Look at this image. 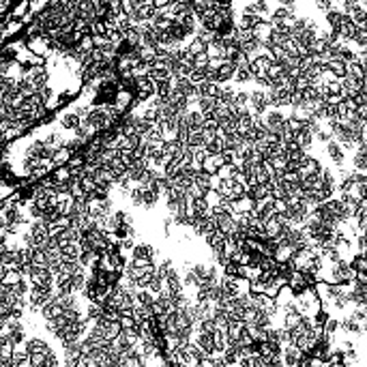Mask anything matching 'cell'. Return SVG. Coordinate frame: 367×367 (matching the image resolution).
<instances>
[{
  "label": "cell",
  "instance_id": "1",
  "mask_svg": "<svg viewBox=\"0 0 367 367\" xmlns=\"http://www.w3.org/2000/svg\"><path fill=\"white\" fill-rule=\"evenodd\" d=\"M352 277H354V268L350 266V262H346L344 258H339L337 262L328 264V282L346 284V282H352Z\"/></svg>",
  "mask_w": 367,
  "mask_h": 367
},
{
  "label": "cell",
  "instance_id": "2",
  "mask_svg": "<svg viewBox=\"0 0 367 367\" xmlns=\"http://www.w3.org/2000/svg\"><path fill=\"white\" fill-rule=\"evenodd\" d=\"M28 82L35 86V90L43 88V86H47V82H50V73H47V69L43 67V64H37V67H32L28 73L24 75Z\"/></svg>",
  "mask_w": 367,
  "mask_h": 367
},
{
  "label": "cell",
  "instance_id": "3",
  "mask_svg": "<svg viewBox=\"0 0 367 367\" xmlns=\"http://www.w3.org/2000/svg\"><path fill=\"white\" fill-rule=\"evenodd\" d=\"M133 258L155 264L157 262V251H155V247L148 245V243H138V245H133Z\"/></svg>",
  "mask_w": 367,
  "mask_h": 367
},
{
  "label": "cell",
  "instance_id": "4",
  "mask_svg": "<svg viewBox=\"0 0 367 367\" xmlns=\"http://www.w3.org/2000/svg\"><path fill=\"white\" fill-rule=\"evenodd\" d=\"M326 155L331 157V161L335 165H344V161H346V150L339 142H333V140H328L326 142Z\"/></svg>",
  "mask_w": 367,
  "mask_h": 367
},
{
  "label": "cell",
  "instance_id": "5",
  "mask_svg": "<svg viewBox=\"0 0 367 367\" xmlns=\"http://www.w3.org/2000/svg\"><path fill=\"white\" fill-rule=\"evenodd\" d=\"M337 328H342V331L348 333V335H363V331H365L363 322H357L354 318H350V316L344 318V320H339Z\"/></svg>",
  "mask_w": 367,
  "mask_h": 367
},
{
  "label": "cell",
  "instance_id": "6",
  "mask_svg": "<svg viewBox=\"0 0 367 367\" xmlns=\"http://www.w3.org/2000/svg\"><path fill=\"white\" fill-rule=\"evenodd\" d=\"M224 163H225V159L221 157V153H217V155H206V157H204V161H202V170L208 172V174L213 176V174H217V170H219Z\"/></svg>",
  "mask_w": 367,
  "mask_h": 367
},
{
  "label": "cell",
  "instance_id": "7",
  "mask_svg": "<svg viewBox=\"0 0 367 367\" xmlns=\"http://www.w3.org/2000/svg\"><path fill=\"white\" fill-rule=\"evenodd\" d=\"M24 350L28 352V357H30V354H45V352H50V346H47L43 339L35 337V339H28V342L24 344Z\"/></svg>",
  "mask_w": 367,
  "mask_h": 367
},
{
  "label": "cell",
  "instance_id": "8",
  "mask_svg": "<svg viewBox=\"0 0 367 367\" xmlns=\"http://www.w3.org/2000/svg\"><path fill=\"white\" fill-rule=\"evenodd\" d=\"M326 71L333 75V78L342 80L344 75H346V62L339 61V58H328L326 61Z\"/></svg>",
  "mask_w": 367,
  "mask_h": 367
},
{
  "label": "cell",
  "instance_id": "9",
  "mask_svg": "<svg viewBox=\"0 0 367 367\" xmlns=\"http://www.w3.org/2000/svg\"><path fill=\"white\" fill-rule=\"evenodd\" d=\"M245 13H251V15H258V18L266 20L268 18V2H266V0H256V2L247 4Z\"/></svg>",
  "mask_w": 367,
  "mask_h": 367
},
{
  "label": "cell",
  "instance_id": "10",
  "mask_svg": "<svg viewBox=\"0 0 367 367\" xmlns=\"http://www.w3.org/2000/svg\"><path fill=\"white\" fill-rule=\"evenodd\" d=\"M210 183H213V176L208 174V172H204V170H198L196 174H193V185H196L202 193H206L208 189H210Z\"/></svg>",
  "mask_w": 367,
  "mask_h": 367
},
{
  "label": "cell",
  "instance_id": "11",
  "mask_svg": "<svg viewBox=\"0 0 367 367\" xmlns=\"http://www.w3.org/2000/svg\"><path fill=\"white\" fill-rule=\"evenodd\" d=\"M71 150H69L67 144H62V146H58V148H54V153H52V163L54 165H64L69 161V157H71Z\"/></svg>",
  "mask_w": 367,
  "mask_h": 367
},
{
  "label": "cell",
  "instance_id": "12",
  "mask_svg": "<svg viewBox=\"0 0 367 367\" xmlns=\"http://www.w3.org/2000/svg\"><path fill=\"white\" fill-rule=\"evenodd\" d=\"M157 202H159V196H157V193L150 191L148 187H142V206H140V208L150 210V208L157 206Z\"/></svg>",
  "mask_w": 367,
  "mask_h": 367
},
{
  "label": "cell",
  "instance_id": "13",
  "mask_svg": "<svg viewBox=\"0 0 367 367\" xmlns=\"http://www.w3.org/2000/svg\"><path fill=\"white\" fill-rule=\"evenodd\" d=\"M196 103H198V112H202V116H204V114H208V112L215 110L217 99H215V97H198Z\"/></svg>",
  "mask_w": 367,
  "mask_h": 367
},
{
  "label": "cell",
  "instance_id": "14",
  "mask_svg": "<svg viewBox=\"0 0 367 367\" xmlns=\"http://www.w3.org/2000/svg\"><path fill=\"white\" fill-rule=\"evenodd\" d=\"M142 118H146V121H148V122H153V125H157V122H161V112H159V107H155V105L144 107Z\"/></svg>",
  "mask_w": 367,
  "mask_h": 367
},
{
  "label": "cell",
  "instance_id": "15",
  "mask_svg": "<svg viewBox=\"0 0 367 367\" xmlns=\"http://www.w3.org/2000/svg\"><path fill=\"white\" fill-rule=\"evenodd\" d=\"M80 122H82V118L75 114V112H69V114H64V116L61 118V125H62L64 129H71V131L80 125Z\"/></svg>",
  "mask_w": 367,
  "mask_h": 367
},
{
  "label": "cell",
  "instance_id": "16",
  "mask_svg": "<svg viewBox=\"0 0 367 367\" xmlns=\"http://www.w3.org/2000/svg\"><path fill=\"white\" fill-rule=\"evenodd\" d=\"M232 105H234V107H247V105H249V93H247V90H234Z\"/></svg>",
  "mask_w": 367,
  "mask_h": 367
},
{
  "label": "cell",
  "instance_id": "17",
  "mask_svg": "<svg viewBox=\"0 0 367 367\" xmlns=\"http://www.w3.org/2000/svg\"><path fill=\"white\" fill-rule=\"evenodd\" d=\"M187 50H189V54L191 56H196V54H202V52H206V43H204L200 37H193L191 39V43L187 45Z\"/></svg>",
  "mask_w": 367,
  "mask_h": 367
},
{
  "label": "cell",
  "instance_id": "18",
  "mask_svg": "<svg viewBox=\"0 0 367 367\" xmlns=\"http://www.w3.org/2000/svg\"><path fill=\"white\" fill-rule=\"evenodd\" d=\"M247 193V185L245 183H236L232 181V187H230V200H239Z\"/></svg>",
  "mask_w": 367,
  "mask_h": 367
},
{
  "label": "cell",
  "instance_id": "19",
  "mask_svg": "<svg viewBox=\"0 0 367 367\" xmlns=\"http://www.w3.org/2000/svg\"><path fill=\"white\" fill-rule=\"evenodd\" d=\"M350 266L354 268V273H359V271H365V268H367V262H365V253H357V256L352 258V262H350Z\"/></svg>",
  "mask_w": 367,
  "mask_h": 367
},
{
  "label": "cell",
  "instance_id": "20",
  "mask_svg": "<svg viewBox=\"0 0 367 367\" xmlns=\"http://www.w3.org/2000/svg\"><path fill=\"white\" fill-rule=\"evenodd\" d=\"M342 15H344V11H337V9H328L326 11V21H328V26H335L339 20H342Z\"/></svg>",
  "mask_w": 367,
  "mask_h": 367
},
{
  "label": "cell",
  "instance_id": "21",
  "mask_svg": "<svg viewBox=\"0 0 367 367\" xmlns=\"http://www.w3.org/2000/svg\"><path fill=\"white\" fill-rule=\"evenodd\" d=\"M316 140H318V142H322V144H326L328 142V140H333V133H331V129H328V131H325V129H318V131H316V136H314Z\"/></svg>",
  "mask_w": 367,
  "mask_h": 367
},
{
  "label": "cell",
  "instance_id": "22",
  "mask_svg": "<svg viewBox=\"0 0 367 367\" xmlns=\"http://www.w3.org/2000/svg\"><path fill=\"white\" fill-rule=\"evenodd\" d=\"M350 318H354L357 322H365V305H354V311L350 314Z\"/></svg>",
  "mask_w": 367,
  "mask_h": 367
},
{
  "label": "cell",
  "instance_id": "23",
  "mask_svg": "<svg viewBox=\"0 0 367 367\" xmlns=\"http://www.w3.org/2000/svg\"><path fill=\"white\" fill-rule=\"evenodd\" d=\"M333 2H335V0H316V7L326 13L328 9H333Z\"/></svg>",
  "mask_w": 367,
  "mask_h": 367
},
{
  "label": "cell",
  "instance_id": "24",
  "mask_svg": "<svg viewBox=\"0 0 367 367\" xmlns=\"http://www.w3.org/2000/svg\"><path fill=\"white\" fill-rule=\"evenodd\" d=\"M279 2V7H285V9H294L296 4H294V0H277Z\"/></svg>",
  "mask_w": 367,
  "mask_h": 367
},
{
  "label": "cell",
  "instance_id": "25",
  "mask_svg": "<svg viewBox=\"0 0 367 367\" xmlns=\"http://www.w3.org/2000/svg\"><path fill=\"white\" fill-rule=\"evenodd\" d=\"M7 245V232H4V234H0V247H4Z\"/></svg>",
  "mask_w": 367,
  "mask_h": 367
}]
</instances>
